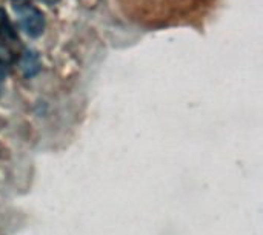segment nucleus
Returning a JSON list of instances; mask_svg holds the SVG:
<instances>
[{
	"instance_id": "1",
	"label": "nucleus",
	"mask_w": 263,
	"mask_h": 235,
	"mask_svg": "<svg viewBox=\"0 0 263 235\" xmlns=\"http://www.w3.org/2000/svg\"><path fill=\"white\" fill-rule=\"evenodd\" d=\"M17 11L18 25L29 37H39L45 29V17L42 11L34 6H20Z\"/></svg>"
},
{
	"instance_id": "2",
	"label": "nucleus",
	"mask_w": 263,
	"mask_h": 235,
	"mask_svg": "<svg viewBox=\"0 0 263 235\" xmlns=\"http://www.w3.org/2000/svg\"><path fill=\"white\" fill-rule=\"evenodd\" d=\"M22 71L26 77H32L40 71V60L37 52L34 51H26L22 57Z\"/></svg>"
},
{
	"instance_id": "3",
	"label": "nucleus",
	"mask_w": 263,
	"mask_h": 235,
	"mask_svg": "<svg viewBox=\"0 0 263 235\" xmlns=\"http://www.w3.org/2000/svg\"><path fill=\"white\" fill-rule=\"evenodd\" d=\"M0 37L3 38H11L14 40L15 38V32H14V28L6 15V12L3 9H0Z\"/></svg>"
},
{
	"instance_id": "4",
	"label": "nucleus",
	"mask_w": 263,
	"mask_h": 235,
	"mask_svg": "<svg viewBox=\"0 0 263 235\" xmlns=\"http://www.w3.org/2000/svg\"><path fill=\"white\" fill-rule=\"evenodd\" d=\"M42 2H45V3H48V5H52V3H55V2H59V0H42Z\"/></svg>"
}]
</instances>
